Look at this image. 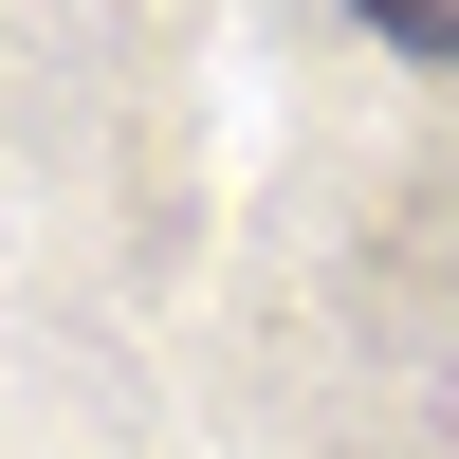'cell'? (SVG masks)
Listing matches in <instances>:
<instances>
[{
    "label": "cell",
    "instance_id": "6da1fadb",
    "mask_svg": "<svg viewBox=\"0 0 459 459\" xmlns=\"http://www.w3.org/2000/svg\"><path fill=\"white\" fill-rule=\"evenodd\" d=\"M386 56H423V74H459V0H350Z\"/></svg>",
    "mask_w": 459,
    "mask_h": 459
}]
</instances>
